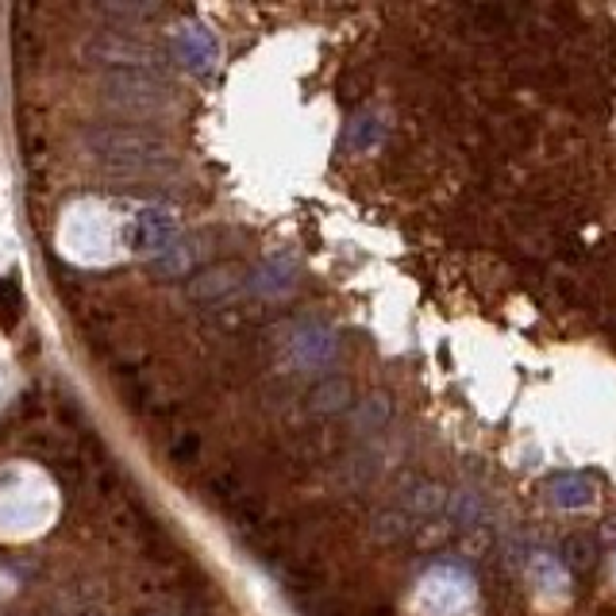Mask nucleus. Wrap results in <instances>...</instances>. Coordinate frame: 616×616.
I'll use <instances>...</instances> for the list:
<instances>
[{
	"mask_svg": "<svg viewBox=\"0 0 616 616\" xmlns=\"http://www.w3.org/2000/svg\"><path fill=\"white\" fill-rule=\"evenodd\" d=\"M58 520V489L51 474L31 463L0 466V539L28 544Z\"/></svg>",
	"mask_w": 616,
	"mask_h": 616,
	"instance_id": "nucleus-1",
	"label": "nucleus"
},
{
	"mask_svg": "<svg viewBox=\"0 0 616 616\" xmlns=\"http://www.w3.org/2000/svg\"><path fill=\"white\" fill-rule=\"evenodd\" d=\"M58 247L81 266H108L123 255V220L105 201H73L58 223Z\"/></svg>",
	"mask_w": 616,
	"mask_h": 616,
	"instance_id": "nucleus-2",
	"label": "nucleus"
}]
</instances>
